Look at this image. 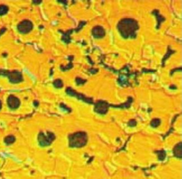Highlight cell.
I'll return each mask as SVG.
<instances>
[{"mask_svg": "<svg viewBox=\"0 0 182 179\" xmlns=\"http://www.w3.org/2000/svg\"><path fill=\"white\" fill-rule=\"evenodd\" d=\"M160 123H161V121L159 119H154L151 122V126L153 127H157V126H159Z\"/></svg>", "mask_w": 182, "mask_h": 179, "instance_id": "obj_10", "label": "cell"}, {"mask_svg": "<svg viewBox=\"0 0 182 179\" xmlns=\"http://www.w3.org/2000/svg\"><path fill=\"white\" fill-rule=\"evenodd\" d=\"M174 154L176 157L179 158H181V143H179L174 148Z\"/></svg>", "mask_w": 182, "mask_h": 179, "instance_id": "obj_8", "label": "cell"}, {"mask_svg": "<svg viewBox=\"0 0 182 179\" xmlns=\"http://www.w3.org/2000/svg\"><path fill=\"white\" fill-rule=\"evenodd\" d=\"M129 124V126H132V127H133V126H136L137 122L135 120H130L129 122V124Z\"/></svg>", "mask_w": 182, "mask_h": 179, "instance_id": "obj_12", "label": "cell"}, {"mask_svg": "<svg viewBox=\"0 0 182 179\" xmlns=\"http://www.w3.org/2000/svg\"><path fill=\"white\" fill-rule=\"evenodd\" d=\"M120 34L125 39L134 38L136 36V31L139 28L138 23L131 19H125L119 22L117 26Z\"/></svg>", "mask_w": 182, "mask_h": 179, "instance_id": "obj_1", "label": "cell"}, {"mask_svg": "<svg viewBox=\"0 0 182 179\" xmlns=\"http://www.w3.org/2000/svg\"><path fill=\"white\" fill-rule=\"evenodd\" d=\"M69 146L72 148H81L85 146L88 142L86 133L82 132L72 134L68 136Z\"/></svg>", "mask_w": 182, "mask_h": 179, "instance_id": "obj_2", "label": "cell"}, {"mask_svg": "<svg viewBox=\"0 0 182 179\" xmlns=\"http://www.w3.org/2000/svg\"><path fill=\"white\" fill-rule=\"evenodd\" d=\"M19 29L20 31H21L22 33H27L32 29V24L30 21H25L20 24Z\"/></svg>", "mask_w": 182, "mask_h": 179, "instance_id": "obj_7", "label": "cell"}, {"mask_svg": "<svg viewBox=\"0 0 182 179\" xmlns=\"http://www.w3.org/2000/svg\"><path fill=\"white\" fill-rule=\"evenodd\" d=\"M66 92L68 93V94H70V95L74 96V97H78V98L79 99V100H83V101H85V102H87V103H93V100H92L91 98H87V97H85V96L83 95V94H78V93H77L76 92L74 91V90L72 89V88H67V89H66Z\"/></svg>", "mask_w": 182, "mask_h": 179, "instance_id": "obj_5", "label": "cell"}, {"mask_svg": "<svg viewBox=\"0 0 182 179\" xmlns=\"http://www.w3.org/2000/svg\"><path fill=\"white\" fill-rule=\"evenodd\" d=\"M55 138H56V136H55L54 134L52 133V132H48L47 136L43 133H41L39 134V143L41 146H49L53 142Z\"/></svg>", "mask_w": 182, "mask_h": 179, "instance_id": "obj_3", "label": "cell"}, {"mask_svg": "<svg viewBox=\"0 0 182 179\" xmlns=\"http://www.w3.org/2000/svg\"><path fill=\"white\" fill-rule=\"evenodd\" d=\"M92 33L93 35L94 36L95 38H97V39H100V38H103V36L105 34V29L101 27H95L93 28V31H92Z\"/></svg>", "mask_w": 182, "mask_h": 179, "instance_id": "obj_6", "label": "cell"}, {"mask_svg": "<svg viewBox=\"0 0 182 179\" xmlns=\"http://www.w3.org/2000/svg\"><path fill=\"white\" fill-rule=\"evenodd\" d=\"M156 153H157L158 154V158L160 160V161H163V160H164V158H165L166 157V152L164 150H160V151H156Z\"/></svg>", "mask_w": 182, "mask_h": 179, "instance_id": "obj_9", "label": "cell"}, {"mask_svg": "<svg viewBox=\"0 0 182 179\" xmlns=\"http://www.w3.org/2000/svg\"><path fill=\"white\" fill-rule=\"evenodd\" d=\"M63 85V84L62 81H61V80H59V79L56 80V81L53 82V85H54V86L57 88H62Z\"/></svg>", "mask_w": 182, "mask_h": 179, "instance_id": "obj_11", "label": "cell"}, {"mask_svg": "<svg viewBox=\"0 0 182 179\" xmlns=\"http://www.w3.org/2000/svg\"><path fill=\"white\" fill-rule=\"evenodd\" d=\"M107 108H108V104L105 102L101 101V100L97 102L95 106V110L96 112L101 114H105L107 111Z\"/></svg>", "mask_w": 182, "mask_h": 179, "instance_id": "obj_4", "label": "cell"}]
</instances>
